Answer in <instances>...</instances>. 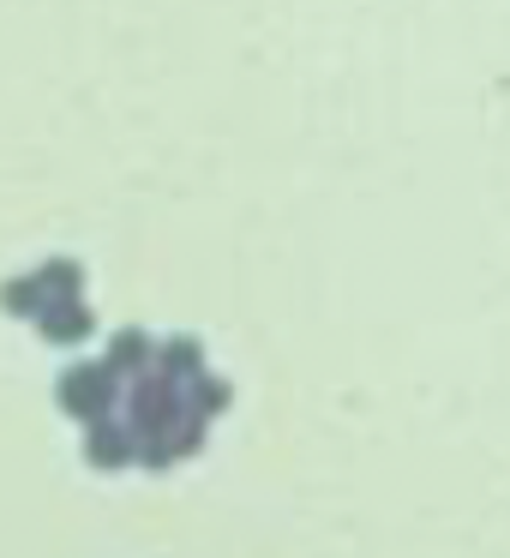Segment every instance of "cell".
Listing matches in <instances>:
<instances>
[{
    "instance_id": "9",
    "label": "cell",
    "mask_w": 510,
    "mask_h": 558,
    "mask_svg": "<svg viewBox=\"0 0 510 558\" xmlns=\"http://www.w3.org/2000/svg\"><path fill=\"white\" fill-rule=\"evenodd\" d=\"M162 438H169L174 462H181V457H198V450H205V438H210V421H205V414H193V409H181L169 426H162Z\"/></svg>"
},
{
    "instance_id": "4",
    "label": "cell",
    "mask_w": 510,
    "mask_h": 558,
    "mask_svg": "<svg viewBox=\"0 0 510 558\" xmlns=\"http://www.w3.org/2000/svg\"><path fill=\"white\" fill-rule=\"evenodd\" d=\"M85 426H90V433H85V462L97 474H114V469L133 462V426H126V421L97 414V421H85Z\"/></svg>"
},
{
    "instance_id": "6",
    "label": "cell",
    "mask_w": 510,
    "mask_h": 558,
    "mask_svg": "<svg viewBox=\"0 0 510 558\" xmlns=\"http://www.w3.org/2000/svg\"><path fill=\"white\" fill-rule=\"evenodd\" d=\"M150 354H157V337L138 330V325H126V330H114V337H109L102 366H114L121 378H133V373H145V366H150Z\"/></svg>"
},
{
    "instance_id": "3",
    "label": "cell",
    "mask_w": 510,
    "mask_h": 558,
    "mask_svg": "<svg viewBox=\"0 0 510 558\" xmlns=\"http://www.w3.org/2000/svg\"><path fill=\"white\" fill-rule=\"evenodd\" d=\"M90 330H97V313L85 301H42L37 306V337L54 342V349H78Z\"/></svg>"
},
{
    "instance_id": "1",
    "label": "cell",
    "mask_w": 510,
    "mask_h": 558,
    "mask_svg": "<svg viewBox=\"0 0 510 558\" xmlns=\"http://www.w3.org/2000/svg\"><path fill=\"white\" fill-rule=\"evenodd\" d=\"M121 385H126V378L114 373V366L73 361L61 378H54V402H61V414H73V421H97V414H114Z\"/></svg>"
},
{
    "instance_id": "7",
    "label": "cell",
    "mask_w": 510,
    "mask_h": 558,
    "mask_svg": "<svg viewBox=\"0 0 510 558\" xmlns=\"http://www.w3.org/2000/svg\"><path fill=\"white\" fill-rule=\"evenodd\" d=\"M150 366H157L162 378H193L198 366H205V342L198 337H169V342H157V354H150Z\"/></svg>"
},
{
    "instance_id": "10",
    "label": "cell",
    "mask_w": 510,
    "mask_h": 558,
    "mask_svg": "<svg viewBox=\"0 0 510 558\" xmlns=\"http://www.w3.org/2000/svg\"><path fill=\"white\" fill-rule=\"evenodd\" d=\"M37 306H42L37 277H7V282H0V313H13V318H37Z\"/></svg>"
},
{
    "instance_id": "2",
    "label": "cell",
    "mask_w": 510,
    "mask_h": 558,
    "mask_svg": "<svg viewBox=\"0 0 510 558\" xmlns=\"http://www.w3.org/2000/svg\"><path fill=\"white\" fill-rule=\"evenodd\" d=\"M121 402H126V426H133V433H162V426L181 414V385L162 378L157 366H145V373H133L121 385Z\"/></svg>"
},
{
    "instance_id": "8",
    "label": "cell",
    "mask_w": 510,
    "mask_h": 558,
    "mask_svg": "<svg viewBox=\"0 0 510 558\" xmlns=\"http://www.w3.org/2000/svg\"><path fill=\"white\" fill-rule=\"evenodd\" d=\"M42 289V301H85V265L78 258H49L42 270H31Z\"/></svg>"
},
{
    "instance_id": "5",
    "label": "cell",
    "mask_w": 510,
    "mask_h": 558,
    "mask_svg": "<svg viewBox=\"0 0 510 558\" xmlns=\"http://www.w3.org/2000/svg\"><path fill=\"white\" fill-rule=\"evenodd\" d=\"M181 409H193V414H205V421H217V414L234 409V385H229L222 373H205V366H198L193 378H181Z\"/></svg>"
},
{
    "instance_id": "11",
    "label": "cell",
    "mask_w": 510,
    "mask_h": 558,
    "mask_svg": "<svg viewBox=\"0 0 510 558\" xmlns=\"http://www.w3.org/2000/svg\"><path fill=\"white\" fill-rule=\"evenodd\" d=\"M133 462L145 474H162V469H174V450H169V438L162 433H133Z\"/></svg>"
}]
</instances>
